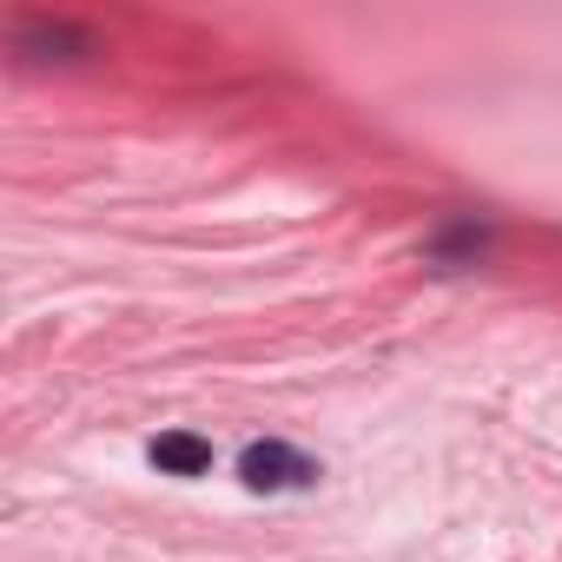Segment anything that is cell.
Wrapping results in <instances>:
<instances>
[{
  "instance_id": "1",
  "label": "cell",
  "mask_w": 562,
  "mask_h": 562,
  "mask_svg": "<svg viewBox=\"0 0 562 562\" xmlns=\"http://www.w3.org/2000/svg\"><path fill=\"white\" fill-rule=\"evenodd\" d=\"M238 476H245V490H292V483H305V476H318L299 450H285V443H251L245 457H238Z\"/></svg>"
},
{
  "instance_id": "2",
  "label": "cell",
  "mask_w": 562,
  "mask_h": 562,
  "mask_svg": "<svg viewBox=\"0 0 562 562\" xmlns=\"http://www.w3.org/2000/svg\"><path fill=\"white\" fill-rule=\"evenodd\" d=\"M153 463L166 476H205L212 470V443L192 437V430H166V437H153Z\"/></svg>"
}]
</instances>
